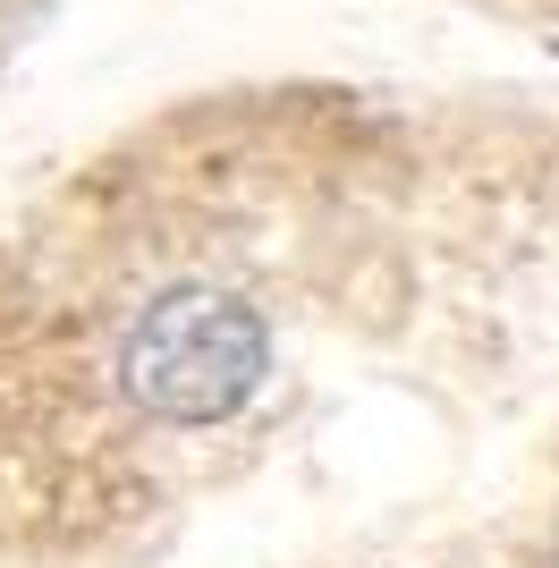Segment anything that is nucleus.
I'll return each instance as SVG.
<instances>
[{
	"mask_svg": "<svg viewBox=\"0 0 559 568\" xmlns=\"http://www.w3.org/2000/svg\"><path fill=\"white\" fill-rule=\"evenodd\" d=\"M263 356H272V339H263L255 306H237L221 288H170L128 332L119 382L162 425H221L230 407L255 399Z\"/></svg>",
	"mask_w": 559,
	"mask_h": 568,
	"instance_id": "f257e3e1",
	"label": "nucleus"
}]
</instances>
